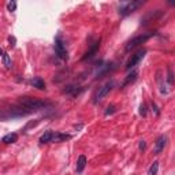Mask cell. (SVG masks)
<instances>
[{"label": "cell", "mask_w": 175, "mask_h": 175, "mask_svg": "<svg viewBox=\"0 0 175 175\" xmlns=\"http://www.w3.org/2000/svg\"><path fill=\"white\" fill-rule=\"evenodd\" d=\"M18 104L22 110H26L27 114L37 112V111H41L44 108L49 107V104L47 101L40 100V98H36V97H21Z\"/></svg>", "instance_id": "obj_1"}, {"label": "cell", "mask_w": 175, "mask_h": 175, "mask_svg": "<svg viewBox=\"0 0 175 175\" xmlns=\"http://www.w3.org/2000/svg\"><path fill=\"white\" fill-rule=\"evenodd\" d=\"M144 6V2L142 0H131V2H123V3L119 6L118 12L122 15V17H126V15L131 14L134 12L137 8Z\"/></svg>", "instance_id": "obj_2"}, {"label": "cell", "mask_w": 175, "mask_h": 175, "mask_svg": "<svg viewBox=\"0 0 175 175\" xmlns=\"http://www.w3.org/2000/svg\"><path fill=\"white\" fill-rule=\"evenodd\" d=\"M112 88H114L112 81L105 82L103 86H100V88L97 89V92L95 93V96H93V101H95V103H100V101H103L104 98L110 95V92L112 90Z\"/></svg>", "instance_id": "obj_3"}, {"label": "cell", "mask_w": 175, "mask_h": 175, "mask_svg": "<svg viewBox=\"0 0 175 175\" xmlns=\"http://www.w3.org/2000/svg\"><path fill=\"white\" fill-rule=\"evenodd\" d=\"M152 36H153L152 33H148V34H141V36L134 37V39H131L130 41H127V44H126V47H125V51H126V52H130L131 49L137 48L138 45H141V44H144V42H146Z\"/></svg>", "instance_id": "obj_4"}, {"label": "cell", "mask_w": 175, "mask_h": 175, "mask_svg": "<svg viewBox=\"0 0 175 175\" xmlns=\"http://www.w3.org/2000/svg\"><path fill=\"white\" fill-rule=\"evenodd\" d=\"M55 52H56L58 58H60L62 60L68 59V52L66 49V44L60 36H56V39H55Z\"/></svg>", "instance_id": "obj_5"}, {"label": "cell", "mask_w": 175, "mask_h": 175, "mask_svg": "<svg viewBox=\"0 0 175 175\" xmlns=\"http://www.w3.org/2000/svg\"><path fill=\"white\" fill-rule=\"evenodd\" d=\"M145 54H146V49H138L134 55H131V58L129 59V62L126 63V70L129 71V70H131V68L136 67V66L144 59Z\"/></svg>", "instance_id": "obj_6"}, {"label": "cell", "mask_w": 175, "mask_h": 175, "mask_svg": "<svg viewBox=\"0 0 175 175\" xmlns=\"http://www.w3.org/2000/svg\"><path fill=\"white\" fill-rule=\"evenodd\" d=\"M166 144H167L166 136H160V137H159V138L156 139V142H155V155H160L161 152H163Z\"/></svg>", "instance_id": "obj_7"}, {"label": "cell", "mask_w": 175, "mask_h": 175, "mask_svg": "<svg viewBox=\"0 0 175 175\" xmlns=\"http://www.w3.org/2000/svg\"><path fill=\"white\" fill-rule=\"evenodd\" d=\"M98 48H100V40H98V41H96L95 44H93L92 47H90V49L85 54V56L82 58V60H88V59H90V58H93L96 54H97Z\"/></svg>", "instance_id": "obj_8"}, {"label": "cell", "mask_w": 175, "mask_h": 175, "mask_svg": "<svg viewBox=\"0 0 175 175\" xmlns=\"http://www.w3.org/2000/svg\"><path fill=\"white\" fill-rule=\"evenodd\" d=\"M71 138V136L70 134H64V133H55L54 131V136H52V139H51V142H63V141H66V139H70Z\"/></svg>", "instance_id": "obj_9"}, {"label": "cell", "mask_w": 175, "mask_h": 175, "mask_svg": "<svg viewBox=\"0 0 175 175\" xmlns=\"http://www.w3.org/2000/svg\"><path fill=\"white\" fill-rule=\"evenodd\" d=\"M137 77H138V71H137V70H133V71H131L130 74L127 75V78L125 80V82H123L122 88H125V86H127V85H130V83H133L134 81L137 80Z\"/></svg>", "instance_id": "obj_10"}, {"label": "cell", "mask_w": 175, "mask_h": 175, "mask_svg": "<svg viewBox=\"0 0 175 175\" xmlns=\"http://www.w3.org/2000/svg\"><path fill=\"white\" fill-rule=\"evenodd\" d=\"M85 167H86V157L83 156V155H81V156L78 157V160H77V167H75V170H77L78 174H81Z\"/></svg>", "instance_id": "obj_11"}, {"label": "cell", "mask_w": 175, "mask_h": 175, "mask_svg": "<svg viewBox=\"0 0 175 175\" xmlns=\"http://www.w3.org/2000/svg\"><path fill=\"white\" fill-rule=\"evenodd\" d=\"M32 85L34 86V88H37V89H40V90H44L45 89V82H44V80H42V78H40V77L33 78V80H32Z\"/></svg>", "instance_id": "obj_12"}, {"label": "cell", "mask_w": 175, "mask_h": 175, "mask_svg": "<svg viewBox=\"0 0 175 175\" xmlns=\"http://www.w3.org/2000/svg\"><path fill=\"white\" fill-rule=\"evenodd\" d=\"M17 139H18V134L10 133V134H7V136H4L2 141H3L4 144H14V142H17Z\"/></svg>", "instance_id": "obj_13"}, {"label": "cell", "mask_w": 175, "mask_h": 175, "mask_svg": "<svg viewBox=\"0 0 175 175\" xmlns=\"http://www.w3.org/2000/svg\"><path fill=\"white\" fill-rule=\"evenodd\" d=\"M52 136H54V131H45V133L41 136V138H40V144H48V142H51Z\"/></svg>", "instance_id": "obj_14"}, {"label": "cell", "mask_w": 175, "mask_h": 175, "mask_svg": "<svg viewBox=\"0 0 175 175\" xmlns=\"http://www.w3.org/2000/svg\"><path fill=\"white\" fill-rule=\"evenodd\" d=\"M159 172V161H153L151 167H149V175H157Z\"/></svg>", "instance_id": "obj_15"}, {"label": "cell", "mask_w": 175, "mask_h": 175, "mask_svg": "<svg viewBox=\"0 0 175 175\" xmlns=\"http://www.w3.org/2000/svg\"><path fill=\"white\" fill-rule=\"evenodd\" d=\"M3 63H4V66H6L7 68H11V67H12L11 58H10L7 54H4V55H3Z\"/></svg>", "instance_id": "obj_16"}, {"label": "cell", "mask_w": 175, "mask_h": 175, "mask_svg": "<svg viewBox=\"0 0 175 175\" xmlns=\"http://www.w3.org/2000/svg\"><path fill=\"white\" fill-rule=\"evenodd\" d=\"M7 8H8L10 12H14L17 10V2H8L7 3Z\"/></svg>", "instance_id": "obj_17"}, {"label": "cell", "mask_w": 175, "mask_h": 175, "mask_svg": "<svg viewBox=\"0 0 175 175\" xmlns=\"http://www.w3.org/2000/svg\"><path fill=\"white\" fill-rule=\"evenodd\" d=\"M116 111V107L115 105H108L107 110H105V115H112L114 112Z\"/></svg>", "instance_id": "obj_18"}, {"label": "cell", "mask_w": 175, "mask_h": 175, "mask_svg": "<svg viewBox=\"0 0 175 175\" xmlns=\"http://www.w3.org/2000/svg\"><path fill=\"white\" fill-rule=\"evenodd\" d=\"M167 81H168L170 85H172V82H174V77H172V68L168 67V78H167Z\"/></svg>", "instance_id": "obj_19"}, {"label": "cell", "mask_w": 175, "mask_h": 175, "mask_svg": "<svg viewBox=\"0 0 175 175\" xmlns=\"http://www.w3.org/2000/svg\"><path fill=\"white\" fill-rule=\"evenodd\" d=\"M139 115L146 116V107H145V104H141V107H139Z\"/></svg>", "instance_id": "obj_20"}, {"label": "cell", "mask_w": 175, "mask_h": 175, "mask_svg": "<svg viewBox=\"0 0 175 175\" xmlns=\"http://www.w3.org/2000/svg\"><path fill=\"white\" fill-rule=\"evenodd\" d=\"M8 41H10V45H11V47H15V42H17V40H15L14 36H10L8 37Z\"/></svg>", "instance_id": "obj_21"}, {"label": "cell", "mask_w": 175, "mask_h": 175, "mask_svg": "<svg viewBox=\"0 0 175 175\" xmlns=\"http://www.w3.org/2000/svg\"><path fill=\"white\" fill-rule=\"evenodd\" d=\"M138 148H139V151H144V149L146 148V144H145V141H139V145H138Z\"/></svg>", "instance_id": "obj_22"}, {"label": "cell", "mask_w": 175, "mask_h": 175, "mask_svg": "<svg viewBox=\"0 0 175 175\" xmlns=\"http://www.w3.org/2000/svg\"><path fill=\"white\" fill-rule=\"evenodd\" d=\"M152 107H153V110H155V112H156V115H159L160 114V111L157 110V107H156V104H152Z\"/></svg>", "instance_id": "obj_23"}, {"label": "cell", "mask_w": 175, "mask_h": 175, "mask_svg": "<svg viewBox=\"0 0 175 175\" xmlns=\"http://www.w3.org/2000/svg\"><path fill=\"white\" fill-rule=\"evenodd\" d=\"M0 55H4V52H3V49L0 48Z\"/></svg>", "instance_id": "obj_24"}]
</instances>
